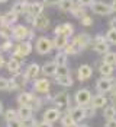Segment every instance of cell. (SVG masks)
<instances>
[{
	"label": "cell",
	"mask_w": 116,
	"mask_h": 127,
	"mask_svg": "<svg viewBox=\"0 0 116 127\" xmlns=\"http://www.w3.org/2000/svg\"><path fill=\"white\" fill-rule=\"evenodd\" d=\"M90 101H91V95L87 89L77 91V94H76V102L78 104V107H86V105H89Z\"/></svg>",
	"instance_id": "6da1fadb"
},
{
	"label": "cell",
	"mask_w": 116,
	"mask_h": 127,
	"mask_svg": "<svg viewBox=\"0 0 116 127\" xmlns=\"http://www.w3.org/2000/svg\"><path fill=\"white\" fill-rule=\"evenodd\" d=\"M54 47V42H52L51 39L48 38H39L36 41V51H38L39 54H47V53H50L51 48Z\"/></svg>",
	"instance_id": "7a4b0ae2"
},
{
	"label": "cell",
	"mask_w": 116,
	"mask_h": 127,
	"mask_svg": "<svg viewBox=\"0 0 116 127\" xmlns=\"http://www.w3.org/2000/svg\"><path fill=\"white\" fill-rule=\"evenodd\" d=\"M96 88L99 92H109L113 89V79L112 77H102L97 80V85Z\"/></svg>",
	"instance_id": "3957f363"
},
{
	"label": "cell",
	"mask_w": 116,
	"mask_h": 127,
	"mask_svg": "<svg viewBox=\"0 0 116 127\" xmlns=\"http://www.w3.org/2000/svg\"><path fill=\"white\" fill-rule=\"evenodd\" d=\"M91 9H93V12H96L97 15H109V13L112 12V7H110L109 4L103 3V1H96V3H93V4H91Z\"/></svg>",
	"instance_id": "277c9868"
},
{
	"label": "cell",
	"mask_w": 116,
	"mask_h": 127,
	"mask_svg": "<svg viewBox=\"0 0 116 127\" xmlns=\"http://www.w3.org/2000/svg\"><path fill=\"white\" fill-rule=\"evenodd\" d=\"M31 51H32L31 42H22V44L16 45V48H15V57H25Z\"/></svg>",
	"instance_id": "5b68a950"
},
{
	"label": "cell",
	"mask_w": 116,
	"mask_h": 127,
	"mask_svg": "<svg viewBox=\"0 0 116 127\" xmlns=\"http://www.w3.org/2000/svg\"><path fill=\"white\" fill-rule=\"evenodd\" d=\"M60 110L58 108H50V110H47L45 111V114H44V121H47V123H54V121H57L58 118H60Z\"/></svg>",
	"instance_id": "8992f818"
},
{
	"label": "cell",
	"mask_w": 116,
	"mask_h": 127,
	"mask_svg": "<svg viewBox=\"0 0 116 127\" xmlns=\"http://www.w3.org/2000/svg\"><path fill=\"white\" fill-rule=\"evenodd\" d=\"M32 113H33V110H32V107H28V105H20V108L17 110V115H19V118L20 120H31L32 118Z\"/></svg>",
	"instance_id": "52a82bcc"
},
{
	"label": "cell",
	"mask_w": 116,
	"mask_h": 127,
	"mask_svg": "<svg viewBox=\"0 0 116 127\" xmlns=\"http://www.w3.org/2000/svg\"><path fill=\"white\" fill-rule=\"evenodd\" d=\"M70 115L73 117V120H74V121H76V124H77V123H80L81 120H84V118H86V110H84L83 107H76V108H73V110H71Z\"/></svg>",
	"instance_id": "ba28073f"
},
{
	"label": "cell",
	"mask_w": 116,
	"mask_h": 127,
	"mask_svg": "<svg viewBox=\"0 0 116 127\" xmlns=\"http://www.w3.org/2000/svg\"><path fill=\"white\" fill-rule=\"evenodd\" d=\"M54 104H55L58 108H64V107H67V105L70 104V96H68V94H65V92L58 94V95L55 96V99H54Z\"/></svg>",
	"instance_id": "9c48e42d"
},
{
	"label": "cell",
	"mask_w": 116,
	"mask_h": 127,
	"mask_svg": "<svg viewBox=\"0 0 116 127\" xmlns=\"http://www.w3.org/2000/svg\"><path fill=\"white\" fill-rule=\"evenodd\" d=\"M32 24L35 25V28H38V29H45V28H48V25H50V19L47 16H44V15H39V16H36L33 19Z\"/></svg>",
	"instance_id": "30bf717a"
},
{
	"label": "cell",
	"mask_w": 116,
	"mask_h": 127,
	"mask_svg": "<svg viewBox=\"0 0 116 127\" xmlns=\"http://www.w3.org/2000/svg\"><path fill=\"white\" fill-rule=\"evenodd\" d=\"M12 34L16 39H23V38H26L28 35H31V32L28 31V28H25V26H22V25L16 26V28L13 29Z\"/></svg>",
	"instance_id": "8fae6325"
},
{
	"label": "cell",
	"mask_w": 116,
	"mask_h": 127,
	"mask_svg": "<svg viewBox=\"0 0 116 127\" xmlns=\"http://www.w3.org/2000/svg\"><path fill=\"white\" fill-rule=\"evenodd\" d=\"M55 34H57V35L68 37V35L73 34V25H70V24H63V25L57 26V28H55Z\"/></svg>",
	"instance_id": "7c38bea8"
},
{
	"label": "cell",
	"mask_w": 116,
	"mask_h": 127,
	"mask_svg": "<svg viewBox=\"0 0 116 127\" xmlns=\"http://www.w3.org/2000/svg\"><path fill=\"white\" fill-rule=\"evenodd\" d=\"M33 88H35L36 92L45 94V92H48V89H50V82H48L47 79H38V80L35 82Z\"/></svg>",
	"instance_id": "4fadbf2b"
},
{
	"label": "cell",
	"mask_w": 116,
	"mask_h": 127,
	"mask_svg": "<svg viewBox=\"0 0 116 127\" xmlns=\"http://www.w3.org/2000/svg\"><path fill=\"white\" fill-rule=\"evenodd\" d=\"M91 73H93V70H91L90 66L83 64V66L78 69V79H80V80H87V79L91 76Z\"/></svg>",
	"instance_id": "5bb4252c"
},
{
	"label": "cell",
	"mask_w": 116,
	"mask_h": 127,
	"mask_svg": "<svg viewBox=\"0 0 116 127\" xmlns=\"http://www.w3.org/2000/svg\"><path fill=\"white\" fill-rule=\"evenodd\" d=\"M39 73V66L38 64H31L28 69H26V73H25V79L31 80V79H35V76Z\"/></svg>",
	"instance_id": "9a60e30c"
},
{
	"label": "cell",
	"mask_w": 116,
	"mask_h": 127,
	"mask_svg": "<svg viewBox=\"0 0 116 127\" xmlns=\"http://www.w3.org/2000/svg\"><path fill=\"white\" fill-rule=\"evenodd\" d=\"M57 69L58 66L55 62H48V63L44 64V73L47 76H52V75H57Z\"/></svg>",
	"instance_id": "2e32d148"
},
{
	"label": "cell",
	"mask_w": 116,
	"mask_h": 127,
	"mask_svg": "<svg viewBox=\"0 0 116 127\" xmlns=\"http://www.w3.org/2000/svg\"><path fill=\"white\" fill-rule=\"evenodd\" d=\"M16 19H17V15L16 13H13V12H7L3 18H1V24L4 26H7V25H12V24H15L16 22Z\"/></svg>",
	"instance_id": "e0dca14e"
},
{
	"label": "cell",
	"mask_w": 116,
	"mask_h": 127,
	"mask_svg": "<svg viewBox=\"0 0 116 127\" xmlns=\"http://www.w3.org/2000/svg\"><path fill=\"white\" fill-rule=\"evenodd\" d=\"M42 9H44L42 3H33V4L29 6V13H31L32 18H36L39 15H42Z\"/></svg>",
	"instance_id": "ac0fdd59"
},
{
	"label": "cell",
	"mask_w": 116,
	"mask_h": 127,
	"mask_svg": "<svg viewBox=\"0 0 116 127\" xmlns=\"http://www.w3.org/2000/svg\"><path fill=\"white\" fill-rule=\"evenodd\" d=\"M104 104H107V99H106L104 95H96V96L91 99V107H94V108L104 107Z\"/></svg>",
	"instance_id": "d6986e66"
},
{
	"label": "cell",
	"mask_w": 116,
	"mask_h": 127,
	"mask_svg": "<svg viewBox=\"0 0 116 127\" xmlns=\"http://www.w3.org/2000/svg\"><path fill=\"white\" fill-rule=\"evenodd\" d=\"M12 12L19 15V13H23V12H29V6L26 4L25 1H17L15 6L12 7Z\"/></svg>",
	"instance_id": "ffe728a7"
},
{
	"label": "cell",
	"mask_w": 116,
	"mask_h": 127,
	"mask_svg": "<svg viewBox=\"0 0 116 127\" xmlns=\"http://www.w3.org/2000/svg\"><path fill=\"white\" fill-rule=\"evenodd\" d=\"M17 101L20 105H28L29 107V104L33 101V96L31 95V94H28V92H22L19 96H17Z\"/></svg>",
	"instance_id": "44dd1931"
},
{
	"label": "cell",
	"mask_w": 116,
	"mask_h": 127,
	"mask_svg": "<svg viewBox=\"0 0 116 127\" xmlns=\"http://www.w3.org/2000/svg\"><path fill=\"white\" fill-rule=\"evenodd\" d=\"M74 41L78 44V47H80V48H84V47H87V45H89V42H90V37H89L87 34H80Z\"/></svg>",
	"instance_id": "7402d4cb"
},
{
	"label": "cell",
	"mask_w": 116,
	"mask_h": 127,
	"mask_svg": "<svg viewBox=\"0 0 116 127\" xmlns=\"http://www.w3.org/2000/svg\"><path fill=\"white\" fill-rule=\"evenodd\" d=\"M7 69L10 73H19V69H20V63L16 60V59H10L9 63H7Z\"/></svg>",
	"instance_id": "603a6c76"
},
{
	"label": "cell",
	"mask_w": 116,
	"mask_h": 127,
	"mask_svg": "<svg viewBox=\"0 0 116 127\" xmlns=\"http://www.w3.org/2000/svg\"><path fill=\"white\" fill-rule=\"evenodd\" d=\"M67 44H68V41H67V37H64V35H57V38L54 41V47H57V48H65Z\"/></svg>",
	"instance_id": "cb8c5ba5"
},
{
	"label": "cell",
	"mask_w": 116,
	"mask_h": 127,
	"mask_svg": "<svg viewBox=\"0 0 116 127\" xmlns=\"http://www.w3.org/2000/svg\"><path fill=\"white\" fill-rule=\"evenodd\" d=\"M94 50L100 54H106V53H109V45L106 41L104 42H94Z\"/></svg>",
	"instance_id": "d4e9b609"
},
{
	"label": "cell",
	"mask_w": 116,
	"mask_h": 127,
	"mask_svg": "<svg viewBox=\"0 0 116 127\" xmlns=\"http://www.w3.org/2000/svg\"><path fill=\"white\" fill-rule=\"evenodd\" d=\"M61 123H63V126H64V127H76V121L73 120V117L70 115V113H68V114H65V115H63Z\"/></svg>",
	"instance_id": "484cf974"
},
{
	"label": "cell",
	"mask_w": 116,
	"mask_h": 127,
	"mask_svg": "<svg viewBox=\"0 0 116 127\" xmlns=\"http://www.w3.org/2000/svg\"><path fill=\"white\" fill-rule=\"evenodd\" d=\"M58 6H60L61 10H65V12L70 10V12H71V9L74 7V3H73V0H60Z\"/></svg>",
	"instance_id": "4316f807"
},
{
	"label": "cell",
	"mask_w": 116,
	"mask_h": 127,
	"mask_svg": "<svg viewBox=\"0 0 116 127\" xmlns=\"http://www.w3.org/2000/svg\"><path fill=\"white\" fill-rule=\"evenodd\" d=\"M103 63L104 64H116V53H112V51H109V53H106L103 57Z\"/></svg>",
	"instance_id": "83f0119b"
},
{
	"label": "cell",
	"mask_w": 116,
	"mask_h": 127,
	"mask_svg": "<svg viewBox=\"0 0 116 127\" xmlns=\"http://www.w3.org/2000/svg\"><path fill=\"white\" fill-rule=\"evenodd\" d=\"M80 50H81V48L78 47V44L76 42V41H73V42L67 44V47H65V51H67V54H77Z\"/></svg>",
	"instance_id": "f1b7e54d"
},
{
	"label": "cell",
	"mask_w": 116,
	"mask_h": 127,
	"mask_svg": "<svg viewBox=\"0 0 116 127\" xmlns=\"http://www.w3.org/2000/svg\"><path fill=\"white\" fill-rule=\"evenodd\" d=\"M103 115L107 118V120H113V118H115V115H116V108L113 107V105H109V107H106V108H104Z\"/></svg>",
	"instance_id": "f546056e"
},
{
	"label": "cell",
	"mask_w": 116,
	"mask_h": 127,
	"mask_svg": "<svg viewBox=\"0 0 116 127\" xmlns=\"http://www.w3.org/2000/svg\"><path fill=\"white\" fill-rule=\"evenodd\" d=\"M57 82H58L61 86H71V85H73V79H71L70 75H68V76H60L57 79Z\"/></svg>",
	"instance_id": "4dcf8cb0"
},
{
	"label": "cell",
	"mask_w": 116,
	"mask_h": 127,
	"mask_svg": "<svg viewBox=\"0 0 116 127\" xmlns=\"http://www.w3.org/2000/svg\"><path fill=\"white\" fill-rule=\"evenodd\" d=\"M112 70H113V69H112V66H110V64H104L103 63L102 66H100V73H102L104 77L110 76V75H112Z\"/></svg>",
	"instance_id": "1f68e13d"
},
{
	"label": "cell",
	"mask_w": 116,
	"mask_h": 127,
	"mask_svg": "<svg viewBox=\"0 0 116 127\" xmlns=\"http://www.w3.org/2000/svg\"><path fill=\"white\" fill-rule=\"evenodd\" d=\"M55 63H57V66H65V64H67V54H65V53H60V54H57Z\"/></svg>",
	"instance_id": "d6a6232c"
},
{
	"label": "cell",
	"mask_w": 116,
	"mask_h": 127,
	"mask_svg": "<svg viewBox=\"0 0 116 127\" xmlns=\"http://www.w3.org/2000/svg\"><path fill=\"white\" fill-rule=\"evenodd\" d=\"M16 117H17V111H15V110H7V111H6V115H4V118H6L7 123L15 121Z\"/></svg>",
	"instance_id": "836d02e7"
},
{
	"label": "cell",
	"mask_w": 116,
	"mask_h": 127,
	"mask_svg": "<svg viewBox=\"0 0 116 127\" xmlns=\"http://www.w3.org/2000/svg\"><path fill=\"white\" fill-rule=\"evenodd\" d=\"M106 39H107L110 44H116V29H110V31L106 34Z\"/></svg>",
	"instance_id": "e575fe53"
},
{
	"label": "cell",
	"mask_w": 116,
	"mask_h": 127,
	"mask_svg": "<svg viewBox=\"0 0 116 127\" xmlns=\"http://www.w3.org/2000/svg\"><path fill=\"white\" fill-rule=\"evenodd\" d=\"M57 75H58V77L60 76H68V75H70V70H68L67 66H58V69H57Z\"/></svg>",
	"instance_id": "d590c367"
},
{
	"label": "cell",
	"mask_w": 116,
	"mask_h": 127,
	"mask_svg": "<svg viewBox=\"0 0 116 127\" xmlns=\"http://www.w3.org/2000/svg\"><path fill=\"white\" fill-rule=\"evenodd\" d=\"M71 13L76 16V18H84V10L81 7H73L71 9Z\"/></svg>",
	"instance_id": "8d00e7d4"
},
{
	"label": "cell",
	"mask_w": 116,
	"mask_h": 127,
	"mask_svg": "<svg viewBox=\"0 0 116 127\" xmlns=\"http://www.w3.org/2000/svg\"><path fill=\"white\" fill-rule=\"evenodd\" d=\"M9 83H10V80H7L6 77H0V91L9 89Z\"/></svg>",
	"instance_id": "74e56055"
},
{
	"label": "cell",
	"mask_w": 116,
	"mask_h": 127,
	"mask_svg": "<svg viewBox=\"0 0 116 127\" xmlns=\"http://www.w3.org/2000/svg\"><path fill=\"white\" fill-rule=\"evenodd\" d=\"M12 32L13 31H10L9 28H6V26H3L1 29H0V34L3 35V37H9V35H12Z\"/></svg>",
	"instance_id": "f35d334b"
},
{
	"label": "cell",
	"mask_w": 116,
	"mask_h": 127,
	"mask_svg": "<svg viewBox=\"0 0 116 127\" xmlns=\"http://www.w3.org/2000/svg\"><path fill=\"white\" fill-rule=\"evenodd\" d=\"M86 110V117H93L94 113H96V108L94 107H90V108H84Z\"/></svg>",
	"instance_id": "ab89813d"
},
{
	"label": "cell",
	"mask_w": 116,
	"mask_h": 127,
	"mask_svg": "<svg viewBox=\"0 0 116 127\" xmlns=\"http://www.w3.org/2000/svg\"><path fill=\"white\" fill-rule=\"evenodd\" d=\"M91 18H89V16H84V18H81V24L83 25H86V26H89V25H91Z\"/></svg>",
	"instance_id": "60d3db41"
},
{
	"label": "cell",
	"mask_w": 116,
	"mask_h": 127,
	"mask_svg": "<svg viewBox=\"0 0 116 127\" xmlns=\"http://www.w3.org/2000/svg\"><path fill=\"white\" fill-rule=\"evenodd\" d=\"M9 127H22V123L17 121V120H15V121H10L9 123Z\"/></svg>",
	"instance_id": "b9f144b4"
},
{
	"label": "cell",
	"mask_w": 116,
	"mask_h": 127,
	"mask_svg": "<svg viewBox=\"0 0 116 127\" xmlns=\"http://www.w3.org/2000/svg\"><path fill=\"white\" fill-rule=\"evenodd\" d=\"M106 127H116V118H113V120H107Z\"/></svg>",
	"instance_id": "7bdbcfd3"
},
{
	"label": "cell",
	"mask_w": 116,
	"mask_h": 127,
	"mask_svg": "<svg viewBox=\"0 0 116 127\" xmlns=\"http://www.w3.org/2000/svg\"><path fill=\"white\" fill-rule=\"evenodd\" d=\"M80 1V4H83V6H89V4H93V0H78Z\"/></svg>",
	"instance_id": "ee69618b"
},
{
	"label": "cell",
	"mask_w": 116,
	"mask_h": 127,
	"mask_svg": "<svg viewBox=\"0 0 116 127\" xmlns=\"http://www.w3.org/2000/svg\"><path fill=\"white\" fill-rule=\"evenodd\" d=\"M36 127H52L50 123H47V121H42V123H39V124H36Z\"/></svg>",
	"instance_id": "f6af8a7d"
},
{
	"label": "cell",
	"mask_w": 116,
	"mask_h": 127,
	"mask_svg": "<svg viewBox=\"0 0 116 127\" xmlns=\"http://www.w3.org/2000/svg\"><path fill=\"white\" fill-rule=\"evenodd\" d=\"M47 4H55V3H60V0H44Z\"/></svg>",
	"instance_id": "bcb514c9"
},
{
	"label": "cell",
	"mask_w": 116,
	"mask_h": 127,
	"mask_svg": "<svg viewBox=\"0 0 116 127\" xmlns=\"http://www.w3.org/2000/svg\"><path fill=\"white\" fill-rule=\"evenodd\" d=\"M96 42H104L106 39H104V37H96V39H94Z\"/></svg>",
	"instance_id": "7dc6e473"
},
{
	"label": "cell",
	"mask_w": 116,
	"mask_h": 127,
	"mask_svg": "<svg viewBox=\"0 0 116 127\" xmlns=\"http://www.w3.org/2000/svg\"><path fill=\"white\" fill-rule=\"evenodd\" d=\"M110 7H112V12H116V0H113V1H112Z\"/></svg>",
	"instance_id": "c3c4849f"
},
{
	"label": "cell",
	"mask_w": 116,
	"mask_h": 127,
	"mask_svg": "<svg viewBox=\"0 0 116 127\" xmlns=\"http://www.w3.org/2000/svg\"><path fill=\"white\" fill-rule=\"evenodd\" d=\"M10 45H12L10 42H4V45H3V50H9V48H10Z\"/></svg>",
	"instance_id": "681fc988"
},
{
	"label": "cell",
	"mask_w": 116,
	"mask_h": 127,
	"mask_svg": "<svg viewBox=\"0 0 116 127\" xmlns=\"http://www.w3.org/2000/svg\"><path fill=\"white\" fill-rule=\"evenodd\" d=\"M112 99L116 102V86L113 88V92H112Z\"/></svg>",
	"instance_id": "f907efd6"
},
{
	"label": "cell",
	"mask_w": 116,
	"mask_h": 127,
	"mask_svg": "<svg viewBox=\"0 0 116 127\" xmlns=\"http://www.w3.org/2000/svg\"><path fill=\"white\" fill-rule=\"evenodd\" d=\"M110 24H112V29H116V19H113Z\"/></svg>",
	"instance_id": "816d5d0a"
},
{
	"label": "cell",
	"mask_w": 116,
	"mask_h": 127,
	"mask_svg": "<svg viewBox=\"0 0 116 127\" xmlns=\"http://www.w3.org/2000/svg\"><path fill=\"white\" fill-rule=\"evenodd\" d=\"M3 64H4V60H3V57H1V56H0V67H1V66H3Z\"/></svg>",
	"instance_id": "f5cc1de1"
},
{
	"label": "cell",
	"mask_w": 116,
	"mask_h": 127,
	"mask_svg": "<svg viewBox=\"0 0 116 127\" xmlns=\"http://www.w3.org/2000/svg\"><path fill=\"white\" fill-rule=\"evenodd\" d=\"M1 110H3V105H1V102H0V113H1Z\"/></svg>",
	"instance_id": "db71d44e"
},
{
	"label": "cell",
	"mask_w": 116,
	"mask_h": 127,
	"mask_svg": "<svg viewBox=\"0 0 116 127\" xmlns=\"http://www.w3.org/2000/svg\"><path fill=\"white\" fill-rule=\"evenodd\" d=\"M4 1H7V0H0V3H4Z\"/></svg>",
	"instance_id": "11a10c76"
},
{
	"label": "cell",
	"mask_w": 116,
	"mask_h": 127,
	"mask_svg": "<svg viewBox=\"0 0 116 127\" xmlns=\"http://www.w3.org/2000/svg\"><path fill=\"white\" fill-rule=\"evenodd\" d=\"M80 127H89V126H80Z\"/></svg>",
	"instance_id": "9f6ffc18"
}]
</instances>
